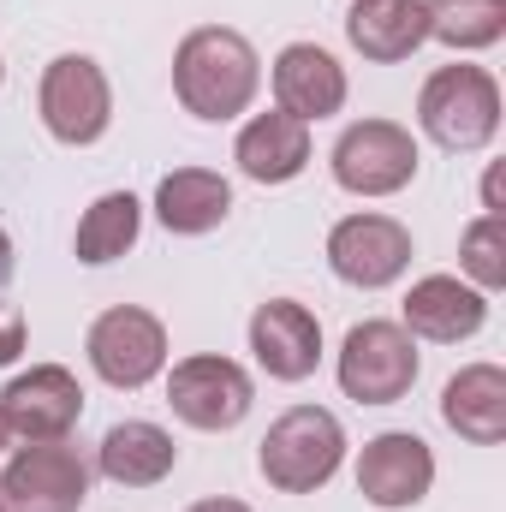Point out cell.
I'll list each match as a JSON object with an SVG mask.
<instances>
[{"label": "cell", "mask_w": 506, "mask_h": 512, "mask_svg": "<svg viewBox=\"0 0 506 512\" xmlns=\"http://www.w3.org/2000/svg\"><path fill=\"white\" fill-rule=\"evenodd\" d=\"M256 90H262V60H256L251 36L233 24H197L179 36L173 48V96L191 120L227 126L239 114H251Z\"/></svg>", "instance_id": "obj_1"}, {"label": "cell", "mask_w": 506, "mask_h": 512, "mask_svg": "<svg viewBox=\"0 0 506 512\" xmlns=\"http://www.w3.org/2000/svg\"><path fill=\"white\" fill-rule=\"evenodd\" d=\"M501 84L489 66H441L417 90V131L447 155H477L501 137Z\"/></svg>", "instance_id": "obj_2"}, {"label": "cell", "mask_w": 506, "mask_h": 512, "mask_svg": "<svg viewBox=\"0 0 506 512\" xmlns=\"http://www.w3.org/2000/svg\"><path fill=\"white\" fill-rule=\"evenodd\" d=\"M346 465V429L328 405H292L268 423L256 447V471L274 495H316Z\"/></svg>", "instance_id": "obj_3"}, {"label": "cell", "mask_w": 506, "mask_h": 512, "mask_svg": "<svg viewBox=\"0 0 506 512\" xmlns=\"http://www.w3.org/2000/svg\"><path fill=\"white\" fill-rule=\"evenodd\" d=\"M36 114L54 143L66 149H90L102 143L114 126V84L102 72V60L90 54H54L42 66V84H36Z\"/></svg>", "instance_id": "obj_4"}, {"label": "cell", "mask_w": 506, "mask_h": 512, "mask_svg": "<svg viewBox=\"0 0 506 512\" xmlns=\"http://www.w3.org/2000/svg\"><path fill=\"white\" fill-rule=\"evenodd\" d=\"M417 370H423L417 340L399 322H387V316H370V322L346 328L340 358H334L340 393L358 399V405H399L417 387Z\"/></svg>", "instance_id": "obj_5"}, {"label": "cell", "mask_w": 506, "mask_h": 512, "mask_svg": "<svg viewBox=\"0 0 506 512\" xmlns=\"http://www.w3.org/2000/svg\"><path fill=\"white\" fill-rule=\"evenodd\" d=\"M84 358L96 370V382H108L114 393H137L155 376H167V322L143 304H114L90 322L84 334Z\"/></svg>", "instance_id": "obj_6"}, {"label": "cell", "mask_w": 506, "mask_h": 512, "mask_svg": "<svg viewBox=\"0 0 506 512\" xmlns=\"http://www.w3.org/2000/svg\"><path fill=\"white\" fill-rule=\"evenodd\" d=\"M328 167H334V185L352 197H399L417 179L423 149H417L411 126H399V120H352L334 137Z\"/></svg>", "instance_id": "obj_7"}, {"label": "cell", "mask_w": 506, "mask_h": 512, "mask_svg": "<svg viewBox=\"0 0 506 512\" xmlns=\"http://www.w3.org/2000/svg\"><path fill=\"white\" fill-rule=\"evenodd\" d=\"M96 465L72 441H24L0 471V512H84Z\"/></svg>", "instance_id": "obj_8"}, {"label": "cell", "mask_w": 506, "mask_h": 512, "mask_svg": "<svg viewBox=\"0 0 506 512\" xmlns=\"http://www.w3.org/2000/svg\"><path fill=\"white\" fill-rule=\"evenodd\" d=\"M167 405L185 429H203V435H227L251 417L256 405V382L239 358H221V352H197V358H179L167 370Z\"/></svg>", "instance_id": "obj_9"}, {"label": "cell", "mask_w": 506, "mask_h": 512, "mask_svg": "<svg viewBox=\"0 0 506 512\" xmlns=\"http://www.w3.org/2000/svg\"><path fill=\"white\" fill-rule=\"evenodd\" d=\"M411 256H417L411 227L381 209H358L328 227V268H334V280H346L358 292H381V286L405 280Z\"/></svg>", "instance_id": "obj_10"}, {"label": "cell", "mask_w": 506, "mask_h": 512, "mask_svg": "<svg viewBox=\"0 0 506 512\" xmlns=\"http://www.w3.org/2000/svg\"><path fill=\"white\" fill-rule=\"evenodd\" d=\"M0 417L12 441H72L84 417V387L66 364H30L0 387Z\"/></svg>", "instance_id": "obj_11"}, {"label": "cell", "mask_w": 506, "mask_h": 512, "mask_svg": "<svg viewBox=\"0 0 506 512\" xmlns=\"http://www.w3.org/2000/svg\"><path fill=\"white\" fill-rule=\"evenodd\" d=\"M435 489V453L411 429H381L358 453V495L376 512H411Z\"/></svg>", "instance_id": "obj_12"}, {"label": "cell", "mask_w": 506, "mask_h": 512, "mask_svg": "<svg viewBox=\"0 0 506 512\" xmlns=\"http://www.w3.org/2000/svg\"><path fill=\"white\" fill-rule=\"evenodd\" d=\"M251 358L268 382H310L322 364V322L298 298H268L251 310Z\"/></svg>", "instance_id": "obj_13"}, {"label": "cell", "mask_w": 506, "mask_h": 512, "mask_svg": "<svg viewBox=\"0 0 506 512\" xmlns=\"http://www.w3.org/2000/svg\"><path fill=\"white\" fill-rule=\"evenodd\" d=\"M268 90H274V108L316 126V120H334L352 96V78L346 66L322 48V42H286L268 66Z\"/></svg>", "instance_id": "obj_14"}, {"label": "cell", "mask_w": 506, "mask_h": 512, "mask_svg": "<svg viewBox=\"0 0 506 512\" xmlns=\"http://www.w3.org/2000/svg\"><path fill=\"white\" fill-rule=\"evenodd\" d=\"M483 322H489V298L471 280H459V274H423L405 292V310H399V328L411 340H429V346L477 340Z\"/></svg>", "instance_id": "obj_15"}, {"label": "cell", "mask_w": 506, "mask_h": 512, "mask_svg": "<svg viewBox=\"0 0 506 512\" xmlns=\"http://www.w3.org/2000/svg\"><path fill=\"white\" fill-rule=\"evenodd\" d=\"M233 161L251 185H292L304 167H310V126L268 108V114H251L239 137H233Z\"/></svg>", "instance_id": "obj_16"}, {"label": "cell", "mask_w": 506, "mask_h": 512, "mask_svg": "<svg viewBox=\"0 0 506 512\" xmlns=\"http://www.w3.org/2000/svg\"><path fill=\"white\" fill-rule=\"evenodd\" d=\"M179 471V447L161 423L149 417H126L102 435L96 447V477H108L114 489H155Z\"/></svg>", "instance_id": "obj_17"}, {"label": "cell", "mask_w": 506, "mask_h": 512, "mask_svg": "<svg viewBox=\"0 0 506 512\" xmlns=\"http://www.w3.org/2000/svg\"><path fill=\"white\" fill-rule=\"evenodd\" d=\"M233 215V185L215 167H173L155 185V221L173 239H203L215 227H227Z\"/></svg>", "instance_id": "obj_18"}, {"label": "cell", "mask_w": 506, "mask_h": 512, "mask_svg": "<svg viewBox=\"0 0 506 512\" xmlns=\"http://www.w3.org/2000/svg\"><path fill=\"white\" fill-rule=\"evenodd\" d=\"M441 423L471 447L506 441V370L501 364H465L441 387Z\"/></svg>", "instance_id": "obj_19"}, {"label": "cell", "mask_w": 506, "mask_h": 512, "mask_svg": "<svg viewBox=\"0 0 506 512\" xmlns=\"http://www.w3.org/2000/svg\"><path fill=\"white\" fill-rule=\"evenodd\" d=\"M346 42L370 60V66H399L429 42V18L423 0H352L346 12Z\"/></svg>", "instance_id": "obj_20"}, {"label": "cell", "mask_w": 506, "mask_h": 512, "mask_svg": "<svg viewBox=\"0 0 506 512\" xmlns=\"http://www.w3.org/2000/svg\"><path fill=\"white\" fill-rule=\"evenodd\" d=\"M137 233H143V203H137L131 191H102V197L84 209L78 233H72V256H78L84 268H108V262H120V256L137 245Z\"/></svg>", "instance_id": "obj_21"}, {"label": "cell", "mask_w": 506, "mask_h": 512, "mask_svg": "<svg viewBox=\"0 0 506 512\" xmlns=\"http://www.w3.org/2000/svg\"><path fill=\"white\" fill-rule=\"evenodd\" d=\"M429 42L453 54H483L506 36V0H423Z\"/></svg>", "instance_id": "obj_22"}, {"label": "cell", "mask_w": 506, "mask_h": 512, "mask_svg": "<svg viewBox=\"0 0 506 512\" xmlns=\"http://www.w3.org/2000/svg\"><path fill=\"white\" fill-rule=\"evenodd\" d=\"M459 280H471L483 298L506 286V215H477L459 233Z\"/></svg>", "instance_id": "obj_23"}, {"label": "cell", "mask_w": 506, "mask_h": 512, "mask_svg": "<svg viewBox=\"0 0 506 512\" xmlns=\"http://www.w3.org/2000/svg\"><path fill=\"white\" fill-rule=\"evenodd\" d=\"M24 346H30V322H24V310H18V304H6V298H0V370H6V364H18V358H24Z\"/></svg>", "instance_id": "obj_24"}, {"label": "cell", "mask_w": 506, "mask_h": 512, "mask_svg": "<svg viewBox=\"0 0 506 512\" xmlns=\"http://www.w3.org/2000/svg\"><path fill=\"white\" fill-rule=\"evenodd\" d=\"M185 512H256L251 501H233V495H209V501H191Z\"/></svg>", "instance_id": "obj_25"}, {"label": "cell", "mask_w": 506, "mask_h": 512, "mask_svg": "<svg viewBox=\"0 0 506 512\" xmlns=\"http://www.w3.org/2000/svg\"><path fill=\"white\" fill-rule=\"evenodd\" d=\"M12 268H18V256H12V239H6V227H0V286L12 280Z\"/></svg>", "instance_id": "obj_26"}, {"label": "cell", "mask_w": 506, "mask_h": 512, "mask_svg": "<svg viewBox=\"0 0 506 512\" xmlns=\"http://www.w3.org/2000/svg\"><path fill=\"white\" fill-rule=\"evenodd\" d=\"M6 447H12V429H6V417H0V453H6Z\"/></svg>", "instance_id": "obj_27"}, {"label": "cell", "mask_w": 506, "mask_h": 512, "mask_svg": "<svg viewBox=\"0 0 506 512\" xmlns=\"http://www.w3.org/2000/svg\"><path fill=\"white\" fill-rule=\"evenodd\" d=\"M0 84H6V60H0Z\"/></svg>", "instance_id": "obj_28"}]
</instances>
